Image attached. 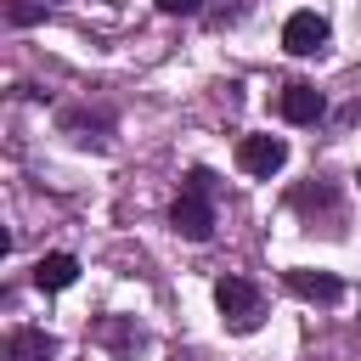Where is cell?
Listing matches in <instances>:
<instances>
[{
  "mask_svg": "<svg viewBox=\"0 0 361 361\" xmlns=\"http://www.w3.org/2000/svg\"><path fill=\"white\" fill-rule=\"evenodd\" d=\"M214 305H220V322L231 333H254L259 316H265V299H259V288L248 276H220L214 282Z\"/></svg>",
  "mask_w": 361,
  "mask_h": 361,
  "instance_id": "obj_1",
  "label": "cell"
},
{
  "mask_svg": "<svg viewBox=\"0 0 361 361\" xmlns=\"http://www.w3.org/2000/svg\"><path fill=\"white\" fill-rule=\"evenodd\" d=\"M169 226H175L186 243H209V237H214V203H209V192L180 186V197H175V209H169Z\"/></svg>",
  "mask_w": 361,
  "mask_h": 361,
  "instance_id": "obj_2",
  "label": "cell"
},
{
  "mask_svg": "<svg viewBox=\"0 0 361 361\" xmlns=\"http://www.w3.org/2000/svg\"><path fill=\"white\" fill-rule=\"evenodd\" d=\"M327 39H333V28H327L322 11H293V17L282 23V45H288L293 56H322Z\"/></svg>",
  "mask_w": 361,
  "mask_h": 361,
  "instance_id": "obj_3",
  "label": "cell"
},
{
  "mask_svg": "<svg viewBox=\"0 0 361 361\" xmlns=\"http://www.w3.org/2000/svg\"><path fill=\"white\" fill-rule=\"evenodd\" d=\"M237 164H243L248 175L271 180V175L288 164V141H282V135H243V141H237Z\"/></svg>",
  "mask_w": 361,
  "mask_h": 361,
  "instance_id": "obj_4",
  "label": "cell"
},
{
  "mask_svg": "<svg viewBox=\"0 0 361 361\" xmlns=\"http://www.w3.org/2000/svg\"><path fill=\"white\" fill-rule=\"evenodd\" d=\"M276 113H282L288 124H322V118H327V96H322L316 85L293 79V85H282V96H276Z\"/></svg>",
  "mask_w": 361,
  "mask_h": 361,
  "instance_id": "obj_5",
  "label": "cell"
},
{
  "mask_svg": "<svg viewBox=\"0 0 361 361\" xmlns=\"http://www.w3.org/2000/svg\"><path fill=\"white\" fill-rule=\"evenodd\" d=\"M282 282H288V293H299V299H310V305H338V299H344V282H338L333 271L288 265V271H282Z\"/></svg>",
  "mask_w": 361,
  "mask_h": 361,
  "instance_id": "obj_6",
  "label": "cell"
},
{
  "mask_svg": "<svg viewBox=\"0 0 361 361\" xmlns=\"http://www.w3.org/2000/svg\"><path fill=\"white\" fill-rule=\"evenodd\" d=\"M62 130L79 141V147H107V130H113V113L107 107H62Z\"/></svg>",
  "mask_w": 361,
  "mask_h": 361,
  "instance_id": "obj_7",
  "label": "cell"
},
{
  "mask_svg": "<svg viewBox=\"0 0 361 361\" xmlns=\"http://www.w3.org/2000/svg\"><path fill=\"white\" fill-rule=\"evenodd\" d=\"M96 344H107V350H118V355H135V350H147L152 338H147V327H141L135 316H102V322H96Z\"/></svg>",
  "mask_w": 361,
  "mask_h": 361,
  "instance_id": "obj_8",
  "label": "cell"
},
{
  "mask_svg": "<svg viewBox=\"0 0 361 361\" xmlns=\"http://www.w3.org/2000/svg\"><path fill=\"white\" fill-rule=\"evenodd\" d=\"M288 203H293L299 214H310V226H316V209L327 214V226H333V231L344 226V209H338V192H333L327 180H310V186H299V192H293Z\"/></svg>",
  "mask_w": 361,
  "mask_h": 361,
  "instance_id": "obj_9",
  "label": "cell"
},
{
  "mask_svg": "<svg viewBox=\"0 0 361 361\" xmlns=\"http://www.w3.org/2000/svg\"><path fill=\"white\" fill-rule=\"evenodd\" d=\"M6 361H56V338L45 327H11L6 333Z\"/></svg>",
  "mask_w": 361,
  "mask_h": 361,
  "instance_id": "obj_10",
  "label": "cell"
},
{
  "mask_svg": "<svg viewBox=\"0 0 361 361\" xmlns=\"http://www.w3.org/2000/svg\"><path fill=\"white\" fill-rule=\"evenodd\" d=\"M73 276H79L73 254H39L34 259V288L39 293H62V288H73Z\"/></svg>",
  "mask_w": 361,
  "mask_h": 361,
  "instance_id": "obj_11",
  "label": "cell"
},
{
  "mask_svg": "<svg viewBox=\"0 0 361 361\" xmlns=\"http://www.w3.org/2000/svg\"><path fill=\"white\" fill-rule=\"evenodd\" d=\"M6 17H11L17 28H23V23H39V17H45V6H28V0H11V11H6Z\"/></svg>",
  "mask_w": 361,
  "mask_h": 361,
  "instance_id": "obj_12",
  "label": "cell"
},
{
  "mask_svg": "<svg viewBox=\"0 0 361 361\" xmlns=\"http://www.w3.org/2000/svg\"><path fill=\"white\" fill-rule=\"evenodd\" d=\"M203 0H158V11H169V17H192Z\"/></svg>",
  "mask_w": 361,
  "mask_h": 361,
  "instance_id": "obj_13",
  "label": "cell"
},
{
  "mask_svg": "<svg viewBox=\"0 0 361 361\" xmlns=\"http://www.w3.org/2000/svg\"><path fill=\"white\" fill-rule=\"evenodd\" d=\"M355 180H361V169H355Z\"/></svg>",
  "mask_w": 361,
  "mask_h": 361,
  "instance_id": "obj_14",
  "label": "cell"
},
{
  "mask_svg": "<svg viewBox=\"0 0 361 361\" xmlns=\"http://www.w3.org/2000/svg\"><path fill=\"white\" fill-rule=\"evenodd\" d=\"M45 6H51V0H45Z\"/></svg>",
  "mask_w": 361,
  "mask_h": 361,
  "instance_id": "obj_15",
  "label": "cell"
}]
</instances>
